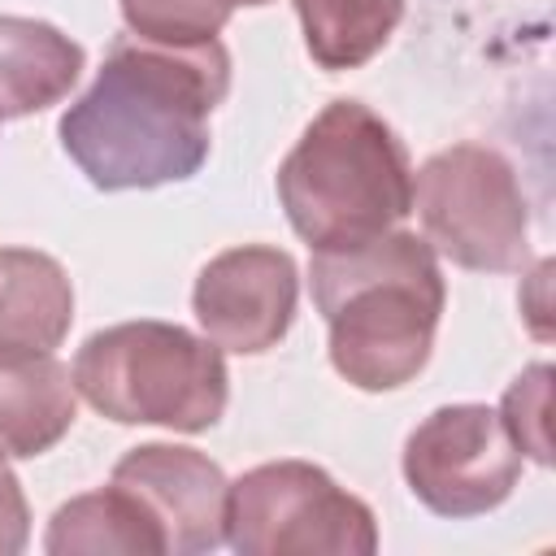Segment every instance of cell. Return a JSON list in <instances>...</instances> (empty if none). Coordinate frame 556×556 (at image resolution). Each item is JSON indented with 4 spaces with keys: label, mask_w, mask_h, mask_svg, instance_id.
<instances>
[{
    "label": "cell",
    "mask_w": 556,
    "mask_h": 556,
    "mask_svg": "<svg viewBox=\"0 0 556 556\" xmlns=\"http://www.w3.org/2000/svg\"><path fill=\"white\" fill-rule=\"evenodd\" d=\"M308 56L339 74L374 61L404 17V0H295Z\"/></svg>",
    "instance_id": "14"
},
{
    "label": "cell",
    "mask_w": 556,
    "mask_h": 556,
    "mask_svg": "<svg viewBox=\"0 0 556 556\" xmlns=\"http://www.w3.org/2000/svg\"><path fill=\"white\" fill-rule=\"evenodd\" d=\"M547 404H552V365H530L513 378L500 400V421L517 452L552 465V434H547Z\"/></svg>",
    "instance_id": "16"
},
{
    "label": "cell",
    "mask_w": 556,
    "mask_h": 556,
    "mask_svg": "<svg viewBox=\"0 0 556 556\" xmlns=\"http://www.w3.org/2000/svg\"><path fill=\"white\" fill-rule=\"evenodd\" d=\"M26 539H30V504L17 473L9 469V456L0 452V556H17Z\"/></svg>",
    "instance_id": "17"
},
{
    "label": "cell",
    "mask_w": 556,
    "mask_h": 556,
    "mask_svg": "<svg viewBox=\"0 0 556 556\" xmlns=\"http://www.w3.org/2000/svg\"><path fill=\"white\" fill-rule=\"evenodd\" d=\"M43 552L52 556H165V539L156 530V521L143 513V504L109 482L100 491L74 495L70 504H61L48 521L43 534Z\"/></svg>",
    "instance_id": "13"
},
{
    "label": "cell",
    "mask_w": 556,
    "mask_h": 556,
    "mask_svg": "<svg viewBox=\"0 0 556 556\" xmlns=\"http://www.w3.org/2000/svg\"><path fill=\"white\" fill-rule=\"evenodd\" d=\"M413 213L434 256L460 269L513 274L530 261V204L508 156L452 143L413 174Z\"/></svg>",
    "instance_id": "5"
},
{
    "label": "cell",
    "mask_w": 556,
    "mask_h": 556,
    "mask_svg": "<svg viewBox=\"0 0 556 556\" xmlns=\"http://www.w3.org/2000/svg\"><path fill=\"white\" fill-rule=\"evenodd\" d=\"M74 391L117 426L213 430L230 400V369L213 339L174 321H117L83 339Z\"/></svg>",
    "instance_id": "4"
},
{
    "label": "cell",
    "mask_w": 556,
    "mask_h": 556,
    "mask_svg": "<svg viewBox=\"0 0 556 556\" xmlns=\"http://www.w3.org/2000/svg\"><path fill=\"white\" fill-rule=\"evenodd\" d=\"M404 482L439 517H482L500 508L517 478L521 452L486 404H443L404 439Z\"/></svg>",
    "instance_id": "7"
},
{
    "label": "cell",
    "mask_w": 556,
    "mask_h": 556,
    "mask_svg": "<svg viewBox=\"0 0 556 556\" xmlns=\"http://www.w3.org/2000/svg\"><path fill=\"white\" fill-rule=\"evenodd\" d=\"M300 269L282 248L243 243L217 252L191 287V313L222 352L261 356L282 343L295 321Z\"/></svg>",
    "instance_id": "8"
},
{
    "label": "cell",
    "mask_w": 556,
    "mask_h": 556,
    "mask_svg": "<svg viewBox=\"0 0 556 556\" xmlns=\"http://www.w3.org/2000/svg\"><path fill=\"white\" fill-rule=\"evenodd\" d=\"M261 4L269 0H122V22L152 43H208L226 30L235 9Z\"/></svg>",
    "instance_id": "15"
},
{
    "label": "cell",
    "mask_w": 556,
    "mask_h": 556,
    "mask_svg": "<svg viewBox=\"0 0 556 556\" xmlns=\"http://www.w3.org/2000/svg\"><path fill=\"white\" fill-rule=\"evenodd\" d=\"M87 65L83 43L43 17L0 13V117L61 104Z\"/></svg>",
    "instance_id": "11"
},
{
    "label": "cell",
    "mask_w": 556,
    "mask_h": 556,
    "mask_svg": "<svg viewBox=\"0 0 556 556\" xmlns=\"http://www.w3.org/2000/svg\"><path fill=\"white\" fill-rule=\"evenodd\" d=\"M109 482L143 504L165 539V556H200L226 543L230 482L204 452L182 443H139L113 465Z\"/></svg>",
    "instance_id": "9"
},
{
    "label": "cell",
    "mask_w": 556,
    "mask_h": 556,
    "mask_svg": "<svg viewBox=\"0 0 556 556\" xmlns=\"http://www.w3.org/2000/svg\"><path fill=\"white\" fill-rule=\"evenodd\" d=\"M308 287L343 382L356 391H400L426 369L447 287L421 235L395 226L356 248L313 252Z\"/></svg>",
    "instance_id": "2"
},
{
    "label": "cell",
    "mask_w": 556,
    "mask_h": 556,
    "mask_svg": "<svg viewBox=\"0 0 556 556\" xmlns=\"http://www.w3.org/2000/svg\"><path fill=\"white\" fill-rule=\"evenodd\" d=\"M230 91V52L117 35L96 83L61 113V148L100 191H148L200 174L208 117Z\"/></svg>",
    "instance_id": "1"
},
{
    "label": "cell",
    "mask_w": 556,
    "mask_h": 556,
    "mask_svg": "<svg viewBox=\"0 0 556 556\" xmlns=\"http://www.w3.org/2000/svg\"><path fill=\"white\" fill-rule=\"evenodd\" d=\"M274 187L313 252L356 248L413 213L408 148L361 100H330L282 156Z\"/></svg>",
    "instance_id": "3"
},
{
    "label": "cell",
    "mask_w": 556,
    "mask_h": 556,
    "mask_svg": "<svg viewBox=\"0 0 556 556\" xmlns=\"http://www.w3.org/2000/svg\"><path fill=\"white\" fill-rule=\"evenodd\" d=\"M78 417L70 365L56 352H35L0 339V452L30 460L52 452Z\"/></svg>",
    "instance_id": "10"
},
{
    "label": "cell",
    "mask_w": 556,
    "mask_h": 556,
    "mask_svg": "<svg viewBox=\"0 0 556 556\" xmlns=\"http://www.w3.org/2000/svg\"><path fill=\"white\" fill-rule=\"evenodd\" d=\"M226 543L239 556H374L378 521L313 460H265L230 482Z\"/></svg>",
    "instance_id": "6"
},
{
    "label": "cell",
    "mask_w": 556,
    "mask_h": 556,
    "mask_svg": "<svg viewBox=\"0 0 556 556\" xmlns=\"http://www.w3.org/2000/svg\"><path fill=\"white\" fill-rule=\"evenodd\" d=\"M74 326V287L48 252L0 248V339L56 352Z\"/></svg>",
    "instance_id": "12"
}]
</instances>
